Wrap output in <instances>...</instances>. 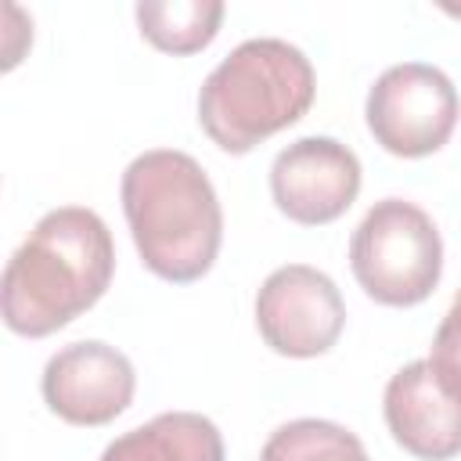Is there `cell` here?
Segmentation results:
<instances>
[{"mask_svg":"<svg viewBox=\"0 0 461 461\" xmlns=\"http://www.w3.org/2000/svg\"><path fill=\"white\" fill-rule=\"evenodd\" d=\"M223 11L220 0H144L137 4V25L155 50L194 54L216 40Z\"/></svg>","mask_w":461,"mask_h":461,"instance_id":"obj_11","label":"cell"},{"mask_svg":"<svg viewBox=\"0 0 461 461\" xmlns=\"http://www.w3.org/2000/svg\"><path fill=\"white\" fill-rule=\"evenodd\" d=\"M393 439L421 461H450L461 454V389L432 367L411 360L400 367L382 396Z\"/></svg>","mask_w":461,"mask_h":461,"instance_id":"obj_9","label":"cell"},{"mask_svg":"<svg viewBox=\"0 0 461 461\" xmlns=\"http://www.w3.org/2000/svg\"><path fill=\"white\" fill-rule=\"evenodd\" d=\"M432 367L439 375H447L457 389H461V288L454 292L436 335H432V353H429Z\"/></svg>","mask_w":461,"mask_h":461,"instance_id":"obj_13","label":"cell"},{"mask_svg":"<svg viewBox=\"0 0 461 461\" xmlns=\"http://www.w3.org/2000/svg\"><path fill=\"white\" fill-rule=\"evenodd\" d=\"M256 328L259 339L281 357H321L339 342L346 328L342 292L317 267H277L256 292Z\"/></svg>","mask_w":461,"mask_h":461,"instance_id":"obj_6","label":"cell"},{"mask_svg":"<svg viewBox=\"0 0 461 461\" xmlns=\"http://www.w3.org/2000/svg\"><path fill=\"white\" fill-rule=\"evenodd\" d=\"M112 274L108 223L86 205H58L11 252L0 277V317L14 335H54L108 292Z\"/></svg>","mask_w":461,"mask_h":461,"instance_id":"obj_1","label":"cell"},{"mask_svg":"<svg viewBox=\"0 0 461 461\" xmlns=\"http://www.w3.org/2000/svg\"><path fill=\"white\" fill-rule=\"evenodd\" d=\"M43 403L68 425L97 429L115 421L137 393V371L130 357L101 339L61 346L40 378Z\"/></svg>","mask_w":461,"mask_h":461,"instance_id":"obj_7","label":"cell"},{"mask_svg":"<svg viewBox=\"0 0 461 461\" xmlns=\"http://www.w3.org/2000/svg\"><path fill=\"white\" fill-rule=\"evenodd\" d=\"M360 158L335 137H299L270 166L274 205L303 227L339 220L360 194Z\"/></svg>","mask_w":461,"mask_h":461,"instance_id":"obj_8","label":"cell"},{"mask_svg":"<svg viewBox=\"0 0 461 461\" xmlns=\"http://www.w3.org/2000/svg\"><path fill=\"white\" fill-rule=\"evenodd\" d=\"M223 436L216 421L194 411H166L151 421L122 432L101 454V461H223Z\"/></svg>","mask_w":461,"mask_h":461,"instance_id":"obj_10","label":"cell"},{"mask_svg":"<svg viewBox=\"0 0 461 461\" xmlns=\"http://www.w3.org/2000/svg\"><path fill=\"white\" fill-rule=\"evenodd\" d=\"M357 285L382 306H418L443 277V238L432 216L407 198L375 202L349 238Z\"/></svg>","mask_w":461,"mask_h":461,"instance_id":"obj_4","label":"cell"},{"mask_svg":"<svg viewBox=\"0 0 461 461\" xmlns=\"http://www.w3.org/2000/svg\"><path fill=\"white\" fill-rule=\"evenodd\" d=\"M461 115L457 90L450 76L425 61L389 65L364 101V119L371 137L400 158L436 155Z\"/></svg>","mask_w":461,"mask_h":461,"instance_id":"obj_5","label":"cell"},{"mask_svg":"<svg viewBox=\"0 0 461 461\" xmlns=\"http://www.w3.org/2000/svg\"><path fill=\"white\" fill-rule=\"evenodd\" d=\"M259 461H371V457L360 436L349 432L346 425L324 418H295L267 436Z\"/></svg>","mask_w":461,"mask_h":461,"instance_id":"obj_12","label":"cell"},{"mask_svg":"<svg viewBox=\"0 0 461 461\" xmlns=\"http://www.w3.org/2000/svg\"><path fill=\"white\" fill-rule=\"evenodd\" d=\"M122 216L140 263L173 285L205 277L220 256L223 209L209 173L176 148H151L122 169Z\"/></svg>","mask_w":461,"mask_h":461,"instance_id":"obj_2","label":"cell"},{"mask_svg":"<svg viewBox=\"0 0 461 461\" xmlns=\"http://www.w3.org/2000/svg\"><path fill=\"white\" fill-rule=\"evenodd\" d=\"M317 94L310 58L277 36L238 43L198 90V126L227 151L245 155L267 137L295 126Z\"/></svg>","mask_w":461,"mask_h":461,"instance_id":"obj_3","label":"cell"}]
</instances>
